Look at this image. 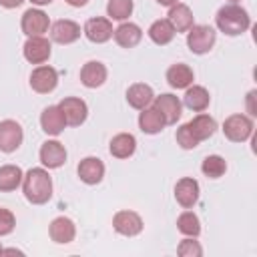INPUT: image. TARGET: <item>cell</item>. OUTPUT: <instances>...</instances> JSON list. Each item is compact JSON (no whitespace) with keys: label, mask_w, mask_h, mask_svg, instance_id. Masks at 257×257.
Listing matches in <instances>:
<instances>
[{"label":"cell","mask_w":257,"mask_h":257,"mask_svg":"<svg viewBox=\"0 0 257 257\" xmlns=\"http://www.w3.org/2000/svg\"><path fill=\"white\" fill-rule=\"evenodd\" d=\"M22 193L28 203L32 205H44L52 197V179L46 169L34 167L24 173L22 177Z\"/></svg>","instance_id":"1"},{"label":"cell","mask_w":257,"mask_h":257,"mask_svg":"<svg viewBox=\"0 0 257 257\" xmlns=\"http://www.w3.org/2000/svg\"><path fill=\"white\" fill-rule=\"evenodd\" d=\"M215 24L227 36H239V34L247 32V28L251 26V18L245 8H241L237 4H225L217 10Z\"/></svg>","instance_id":"2"},{"label":"cell","mask_w":257,"mask_h":257,"mask_svg":"<svg viewBox=\"0 0 257 257\" xmlns=\"http://www.w3.org/2000/svg\"><path fill=\"white\" fill-rule=\"evenodd\" d=\"M217 40L215 28L207 24H193L187 30V46L193 54H207Z\"/></svg>","instance_id":"3"},{"label":"cell","mask_w":257,"mask_h":257,"mask_svg":"<svg viewBox=\"0 0 257 257\" xmlns=\"http://www.w3.org/2000/svg\"><path fill=\"white\" fill-rule=\"evenodd\" d=\"M223 133L231 143H245L253 135V120L247 114H231L223 122Z\"/></svg>","instance_id":"4"},{"label":"cell","mask_w":257,"mask_h":257,"mask_svg":"<svg viewBox=\"0 0 257 257\" xmlns=\"http://www.w3.org/2000/svg\"><path fill=\"white\" fill-rule=\"evenodd\" d=\"M56 84H58V72L48 64L36 66L30 74V86H32V90H36L40 94L52 92L56 88Z\"/></svg>","instance_id":"5"},{"label":"cell","mask_w":257,"mask_h":257,"mask_svg":"<svg viewBox=\"0 0 257 257\" xmlns=\"http://www.w3.org/2000/svg\"><path fill=\"white\" fill-rule=\"evenodd\" d=\"M58 108L62 110L64 114V120L66 124L70 126H80L86 116H88V106L82 98H76V96H68V98H62L58 102Z\"/></svg>","instance_id":"6"},{"label":"cell","mask_w":257,"mask_h":257,"mask_svg":"<svg viewBox=\"0 0 257 257\" xmlns=\"http://www.w3.org/2000/svg\"><path fill=\"white\" fill-rule=\"evenodd\" d=\"M84 36L94 42V44H102V42H108L112 38V22L108 18H102V16H94V18H88L84 22V28H82Z\"/></svg>","instance_id":"7"},{"label":"cell","mask_w":257,"mask_h":257,"mask_svg":"<svg viewBox=\"0 0 257 257\" xmlns=\"http://www.w3.org/2000/svg\"><path fill=\"white\" fill-rule=\"evenodd\" d=\"M20 26H22V32H24L26 36H42L44 32H48L50 20H48V16H46L42 10H38V8H28V10L22 14Z\"/></svg>","instance_id":"8"},{"label":"cell","mask_w":257,"mask_h":257,"mask_svg":"<svg viewBox=\"0 0 257 257\" xmlns=\"http://www.w3.org/2000/svg\"><path fill=\"white\" fill-rule=\"evenodd\" d=\"M153 106L161 112L165 124H175L179 118H181V110H183V104L179 100V96L167 92V94H161V96H155L153 98Z\"/></svg>","instance_id":"9"},{"label":"cell","mask_w":257,"mask_h":257,"mask_svg":"<svg viewBox=\"0 0 257 257\" xmlns=\"http://www.w3.org/2000/svg\"><path fill=\"white\" fill-rule=\"evenodd\" d=\"M24 58L30 64H42L50 58V42L44 36H28V40L24 42Z\"/></svg>","instance_id":"10"},{"label":"cell","mask_w":257,"mask_h":257,"mask_svg":"<svg viewBox=\"0 0 257 257\" xmlns=\"http://www.w3.org/2000/svg\"><path fill=\"white\" fill-rule=\"evenodd\" d=\"M22 139H24L22 126L16 120L0 122V151L2 153H14L22 145Z\"/></svg>","instance_id":"11"},{"label":"cell","mask_w":257,"mask_h":257,"mask_svg":"<svg viewBox=\"0 0 257 257\" xmlns=\"http://www.w3.org/2000/svg\"><path fill=\"white\" fill-rule=\"evenodd\" d=\"M112 229L118 235L124 237H135L143 231V219L135 211H118L112 217Z\"/></svg>","instance_id":"12"},{"label":"cell","mask_w":257,"mask_h":257,"mask_svg":"<svg viewBox=\"0 0 257 257\" xmlns=\"http://www.w3.org/2000/svg\"><path fill=\"white\" fill-rule=\"evenodd\" d=\"M50 38L58 44H72L80 38V26L74 20H56L50 26Z\"/></svg>","instance_id":"13"},{"label":"cell","mask_w":257,"mask_h":257,"mask_svg":"<svg viewBox=\"0 0 257 257\" xmlns=\"http://www.w3.org/2000/svg\"><path fill=\"white\" fill-rule=\"evenodd\" d=\"M175 199L183 209H191L199 201V183L191 177H183L175 185Z\"/></svg>","instance_id":"14"},{"label":"cell","mask_w":257,"mask_h":257,"mask_svg":"<svg viewBox=\"0 0 257 257\" xmlns=\"http://www.w3.org/2000/svg\"><path fill=\"white\" fill-rule=\"evenodd\" d=\"M40 163L46 169H58L66 163V149L58 141H46L40 147Z\"/></svg>","instance_id":"15"},{"label":"cell","mask_w":257,"mask_h":257,"mask_svg":"<svg viewBox=\"0 0 257 257\" xmlns=\"http://www.w3.org/2000/svg\"><path fill=\"white\" fill-rule=\"evenodd\" d=\"M40 126L46 135L50 137H58L64 126H66V120H64V114L62 110L58 108V104H52V106H46L40 114Z\"/></svg>","instance_id":"16"},{"label":"cell","mask_w":257,"mask_h":257,"mask_svg":"<svg viewBox=\"0 0 257 257\" xmlns=\"http://www.w3.org/2000/svg\"><path fill=\"white\" fill-rule=\"evenodd\" d=\"M76 173H78V177H80L82 183H86V185H96V183H100L102 177H104V163H102L100 159H96V157H86V159H82V161L78 163Z\"/></svg>","instance_id":"17"},{"label":"cell","mask_w":257,"mask_h":257,"mask_svg":"<svg viewBox=\"0 0 257 257\" xmlns=\"http://www.w3.org/2000/svg\"><path fill=\"white\" fill-rule=\"evenodd\" d=\"M48 233H50V239L54 243L66 245V243H72L74 241L76 227H74L72 219H68V217H56V219H52V223L48 227Z\"/></svg>","instance_id":"18"},{"label":"cell","mask_w":257,"mask_h":257,"mask_svg":"<svg viewBox=\"0 0 257 257\" xmlns=\"http://www.w3.org/2000/svg\"><path fill=\"white\" fill-rule=\"evenodd\" d=\"M106 80V66L98 60H88L82 68H80V82L86 88H98L102 86Z\"/></svg>","instance_id":"19"},{"label":"cell","mask_w":257,"mask_h":257,"mask_svg":"<svg viewBox=\"0 0 257 257\" xmlns=\"http://www.w3.org/2000/svg\"><path fill=\"white\" fill-rule=\"evenodd\" d=\"M167 20L171 22V26L175 28V32H187L195 22H193V12L187 4L183 2H177L169 8V14H167Z\"/></svg>","instance_id":"20"},{"label":"cell","mask_w":257,"mask_h":257,"mask_svg":"<svg viewBox=\"0 0 257 257\" xmlns=\"http://www.w3.org/2000/svg\"><path fill=\"white\" fill-rule=\"evenodd\" d=\"M112 36H114V42L118 46H122V48H135L141 42V38H143V30L135 22H122L120 26L114 28Z\"/></svg>","instance_id":"21"},{"label":"cell","mask_w":257,"mask_h":257,"mask_svg":"<svg viewBox=\"0 0 257 257\" xmlns=\"http://www.w3.org/2000/svg\"><path fill=\"white\" fill-rule=\"evenodd\" d=\"M153 98H155V92H153V88H151L149 84H145V82H135V84H131L128 90H126V102H128L133 108H137V110L147 108V106L153 102Z\"/></svg>","instance_id":"22"},{"label":"cell","mask_w":257,"mask_h":257,"mask_svg":"<svg viewBox=\"0 0 257 257\" xmlns=\"http://www.w3.org/2000/svg\"><path fill=\"white\" fill-rule=\"evenodd\" d=\"M211 102V96H209V90L205 86H199V84H193V86H187L185 88V96H183V104L195 112H203Z\"/></svg>","instance_id":"23"},{"label":"cell","mask_w":257,"mask_h":257,"mask_svg":"<svg viewBox=\"0 0 257 257\" xmlns=\"http://www.w3.org/2000/svg\"><path fill=\"white\" fill-rule=\"evenodd\" d=\"M108 151L116 159H128L137 151V139L131 133H118V135L112 137V141L108 145Z\"/></svg>","instance_id":"24"},{"label":"cell","mask_w":257,"mask_h":257,"mask_svg":"<svg viewBox=\"0 0 257 257\" xmlns=\"http://www.w3.org/2000/svg\"><path fill=\"white\" fill-rule=\"evenodd\" d=\"M193 78H195L193 68L189 64H183V62H177V64L169 66V70H167V82L173 88H177V90L191 86L193 84Z\"/></svg>","instance_id":"25"},{"label":"cell","mask_w":257,"mask_h":257,"mask_svg":"<svg viewBox=\"0 0 257 257\" xmlns=\"http://www.w3.org/2000/svg\"><path fill=\"white\" fill-rule=\"evenodd\" d=\"M139 128L145 135H159L165 128V120L155 106H147L139 114Z\"/></svg>","instance_id":"26"},{"label":"cell","mask_w":257,"mask_h":257,"mask_svg":"<svg viewBox=\"0 0 257 257\" xmlns=\"http://www.w3.org/2000/svg\"><path fill=\"white\" fill-rule=\"evenodd\" d=\"M187 124H189L191 133L195 135V139H197L199 143L211 139V137L215 135V131H217V122H215V118L209 116V114H203V112L197 114V116H193Z\"/></svg>","instance_id":"27"},{"label":"cell","mask_w":257,"mask_h":257,"mask_svg":"<svg viewBox=\"0 0 257 257\" xmlns=\"http://www.w3.org/2000/svg\"><path fill=\"white\" fill-rule=\"evenodd\" d=\"M22 177H24V173L16 165H4V167H0V191L2 193L16 191L22 185Z\"/></svg>","instance_id":"28"},{"label":"cell","mask_w":257,"mask_h":257,"mask_svg":"<svg viewBox=\"0 0 257 257\" xmlns=\"http://www.w3.org/2000/svg\"><path fill=\"white\" fill-rule=\"evenodd\" d=\"M149 38L159 44V46H165L169 44L173 38H175V28L171 26V22L167 18L163 20H155L151 26H149Z\"/></svg>","instance_id":"29"},{"label":"cell","mask_w":257,"mask_h":257,"mask_svg":"<svg viewBox=\"0 0 257 257\" xmlns=\"http://www.w3.org/2000/svg\"><path fill=\"white\" fill-rule=\"evenodd\" d=\"M177 229L183 233V235H187V237H199V233H201V223H199V217L193 213V211H185V213H181L179 215V219H177Z\"/></svg>","instance_id":"30"},{"label":"cell","mask_w":257,"mask_h":257,"mask_svg":"<svg viewBox=\"0 0 257 257\" xmlns=\"http://www.w3.org/2000/svg\"><path fill=\"white\" fill-rule=\"evenodd\" d=\"M201 171H203V175L209 177V179H219V177L225 175L227 163H225V159L219 157V155H209V157H205V161L201 163Z\"/></svg>","instance_id":"31"},{"label":"cell","mask_w":257,"mask_h":257,"mask_svg":"<svg viewBox=\"0 0 257 257\" xmlns=\"http://www.w3.org/2000/svg\"><path fill=\"white\" fill-rule=\"evenodd\" d=\"M133 0H108L106 4V14L110 20H126L133 14Z\"/></svg>","instance_id":"32"},{"label":"cell","mask_w":257,"mask_h":257,"mask_svg":"<svg viewBox=\"0 0 257 257\" xmlns=\"http://www.w3.org/2000/svg\"><path fill=\"white\" fill-rule=\"evenodd\" d=\"M177 253H179L181 257H201V255H203V249H201L199 241H193V237H189V239H183V241L179 243Z\"/></svg>","instance_id":"33"},{"label":"cell","mask_w":257,"mask_h":257,"mask_svg":"<svg viewBox=\"0 0 257 257\" xmlns=\"http://www.w3.org/2000/svg\"><path fill=\"white\" fill-rule=\"evenodd\" d=\"M177 143L183 147V149H195L197 145H199V141L195 139V135L191 133V128H189V124H181L179 128H177Z\"/></svg>","instance_id":"34"},{"label":"cell","mask_w":257,"mask_h":257,"mask_svg":"<svg viewBox=\"0 0 257 257\" xmlns=\"http://www.w3.org/2000/svg\"><path fill=\"white\" fill-rule=\"evenodd\" d=\"M16 227V219L12 215V211L8 209H0V237L4 235H10Z\"/></svg>","instance_id":"35"},{"label":"cell","mask_w":257,"mask_h":257,"mask_svg":"<svg viewBox=\"0 0 257 257\" xmlns=\"http://www.w3.org/2000/svg\"><path fill=\"white\" fill-rule=\"evenodd\" d=\"M24 0H0V6H4V8H16V6H20Z\"/></svg>","instance_id":"36"},{"label":"cell","mask_w":257,"mask_h":257,"mask_svg":"<svg viewBox=\"0 0 257 257\" xmlns=\"http://www.w3.org/2000/svg\"><path fill=\"white\" fill-rule=\"evenodd\" d=\"M253 98H255V90H251L247 94V106H249V114H257L255 112V106H253Z\"/></svg>","instance_id":"37"},{"label":"cell","mask_w":257,"mask_h":257,"mask_svg":"<svg viewBox=\"0 0 257 257\" xmlns=\"http://www.w3.org/2000/svg\"><path fill=\"white\" fill-rule=\"evenodd\" d=\"M66 4H70V6H74V8H80V6H84L88 0H64Z\"/></svg>","instance_id":"38"},{"label":"cell","mask_w":257,"mask_h":257,"mask_svg":"<svg viewBox=\"0 0 257 257\" xmlns=\"http://www.w3.org/2000/svg\"><path fill=\"white\" fill-rule=\"evenodd\" d=\"M157 2H159L161 6H167V8H171V6H173V4H177L179 0H157Z\"/></svg>","instance_id":"39"},{"label":"cell","mask_w":257,"mask_h":257,"mask_svg":"<svg viewBox=\"0 0 257 257\" xmlns=\"http://www.w3.org/2000/svg\"><path fill=\"white\" fill-rule=\"evenodd\" d=\"M32 4H36V6H46V4H50L52 0H30Z\"/></svg>","instance_id":"40"},{"label":"cell","mask_w":257,"mask_h":257,"mask_svg":"<svg viewBox=\"0 0 257 257\" xmlns=\"http://www.w3.org/2000/svg\"><path fill=\"white\" fill-rule=\"evenodd\" d=\"M0 255H2V243H0Z\"/></svg>","instance_id":"41"},{"label":"cell","mask_w":257,"mask_h":257,"mask_svg":"<svg viewBox=\"0 0 257 257\" xmlns=\"http://www.w3.org/2000/svg\"><path fill=\"white\" fill-rule=\"evenodd\" d=\"M235 2H239V0H231V4H235Z\"/></svg>","instance_id":"42"}]
</instances>
